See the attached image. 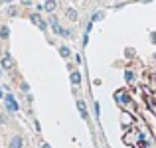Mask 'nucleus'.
Segmentation results:
<instances>
[{"instance_id": "nucleus-8", "label": "nucleus", "mask_w": 156, "mask_h": 148, "mask_svg": "<svg viewBox=\"0 0 156 148\" xmlns=\"http://www.w3.org/2000/svg\"><path fill=\"white\" fill-rule=\"evenodd\" d=\"M69 81H71V85H81V71H77V69H73L71 75H69Z\"/></svg>"}, {"instance_id": "nucleus-5", "label": "nucleus", "mask_w": 156, "mask_h": 148, "mask_svg": "<svg viewBox=\"0 0 156 148\" xmlns=\"http://www.w3.org/2000/svg\"><path fill=\"white\" fill-rule=\"evenodd\" d=\"M2 67L4 69H12L14 67V57L10 53H2Z\"/></svg>"}, {"instance_id": "nucleus-16", "label": "nucleus", "mask_w": 156, "mask_h": 148, "mask_svg": "<svg viewBox=\"0 0 156 148\" xmlns=\"http://www.w3.org/2000/svg\"><path fill=\"white\" fill-rule=\"evenodd\" d=\"M93 109H95V115H97V118H99V115H101V105L95 101V105H93Z\"/></svg>"}, {"instance_id": "nucleus-22", "label": "nucleus", "mask_w": 156, "mask_h": 148, "mask_svg": "<svg viewBox=\"0 0 156 148\" xmlns=\"http://www.w3.org/2000/svg\"><path fill=\"white\" fill-rule=\"evenodd\" d=\"M32 2V0H24V4H30Z\"/></svg>"}, {"instance_id": "nucleus-1", "label": "nucleus", "mask_w": 156, "mask_h": 148, "mask_svg": "<svg viewBox=\"0 0 156 148\" xmlns=\"http://www.w3.org/2000/svg\"><path fill=\"white\" fill-rule=\"evenodd\" d=\"M115 101H117V105L121 107L122 111H129L130 105H133V101H130V95L126 89H119L117 93H115Z\"/></svg>"}, {"instance_id": "nucleus-4", "label": "nucleus", "mask_w": 156, "mask_h": 148, "mask_svg": "<svg viewBox=\"0 0 156 148\" xmlns=\"http://www.w3.org/2000/svg\"><path fill=\"white\" fill-rule=\"evenodd\" d=\"M30 20H32V22H34L36 26L40 28V30H48V22H46V20H44L40 14H38V12H36V14H32V16H30Z\"/></svg>"}, {"instance_id": "nucleus-11", "label": "nucleus", "mask_w": 156, "mask_h": 148, "mask_svg": "<svg viewBox=\"0 0 156 148\" xmlns=\"http://www.w3.org/2000/svg\"><path fill=\"white\" fill-rule=\"evenodd\" d=\"M59 55L67 59V57H71V49H69L67 46H61V48H59Z\"/></svg>"}, {"instance_id": "nucleus-21", "label": "nucleus", "mask_w": 156, "mask_h": 148, "mask_svg": "<svg viewBox=\"0 0 156 148\" xmlns=\"http://www.w3.org/2000/svg\"><path fill=\"white\" fill-rule=\"evenodd\" d=\"M40 148H51V146L48 144V142H42V144H40Z\"/></svg>"}, {"instance_id": "nucleus-2", "label": "nucleus", "mask_w": 156, "mask_h": 148, "mask_svg": "<svg viewBox=\"0 0 156 148\" xmlns=\"http://www.w3.org/2000/svg\"><path fill=\"white\" fill-rule=\"evenodd\" d=\"M50 26H51V30L55 32L57 36H61V38H71V32H69V30H63V28L59 26V22H57L55 16H50Z\"/></svg>"}, {"instance_id": "nucleus-6", "label": "nucleus", "mask_w": 156, "mask_h": 148, "mask_svg": "<svg viewBox=\"0 0 156 148\" xmlns=\"http://www.w3.org/2000/svg\"><path fill=\"white\" fill-rule=\"evenodd\" d=\"M77 109H79V113H81V118H83V121H87L89 115H87V105H85L83 99H79V101H77Z\"/></svg>"}, {"instance_id": "nucleus-10", "label": "nucleus", "mask_w": 156, "mask_h": 148, "mask_svg": "<svg viewBox=\"0 0 156 148\" xmlns=\"http://www.w3.org/2000/svg\"><path fill=\"white\" fill-rule=\"evenodd\" d=\"M65 16H67V20L75 22V20H77V10H75V8H67V10H65Z\"/></svg>"}, {"instance_id": "nucleus-14", "label": "nucleus", "mask_w": 156, "mask_h": 148, "mask_svg": "<svg viewBox=\"0 0 156 148\" xmlns=\"http://www.w3.org/2000/svg\"><path fill=\"white\" fill-rule=\"evenodd\" d=\"M99 20H103V12H93V16H91V22L95 24V22H99Z\"/></svg>"}, {"instance_id": "nucleus-23", "label": "nucleus", "mask_w": 156, "mask_h": 148, "mask_svg": "<svg viewBox=\"0 0 156 148\" xmlns=\"http://www.w3.org/2000/svg\"><path fill=\"white\" fill-rule=\"evenodd\" d=\"M0 99H2V91H0Z\"/></svg>"}, {"instance_id": "nucleus-9", "label": "nucleus", "mask_w": 156, "mask_h": 148, "mask_svg": "<svg viewBox=\"0 0 156 148\" xmlns=\"http://www.w3.org/2000/svg\"><path fill=\"white\" fill-rule=\"evenodd\" d=\"M55 8H57L55 0H46V2H44V10H48L50 14H51V12H55Z\"/></svg>"}, {"instance_id": "nucleus-17", "label": "nucleus", "mask_w": 156, "mask_h": 148, "mask_svg": "<svg viewBox=\"0 0 156 148\" xmlns=\"http://www.w3.org/2000/svg\"><path fill=\"white\" fill-rule=\"evenodd\" d=\"M20 89H22L24 93H30V85L28 83H20Z\"/></svg>"}, {"instance_id": "nucleus-7", "label": "nucleus", "mask_w": 156, "mask_h": 148, "mask_svg": "<svg viewBox=\"0 0 156 148\" xmlns=\"http://www.w3.org/2000/svg\"><path fill=\"white\" fill-rule=\"evenodd\" d=\"M22 144H24L22 136H20V134H14V136L10 138V144H8V148H22Z\"/></svg>"}, {"instance_id": "nucleus-18", "label": "nucleus", "mask_w": 156, "mask_h": 148, "mask_svg": "<svg viewBox=\"0 0 156 148\" xmlns=\"http://www.w3.org/2000/svg\"><path fill=\"white\" fill-rule=\"evenodd\" d=\"M8 14H10V16H16V14H18V8H16V6L8 8Z\"/></svg>"}, {"instance_id": "nucleus-15", "label": "nucleus", "mask_w": 156, "mask_h": 148, "mask_svg": "<svg viewBox=\"0 0 156 148\" xmlns=\"http://www.w3.org/2000/svg\"><path fill=\"white\" fill-rule=\"evenodd\" d=\"M125 79H126V83H133V81H134V73L126 69V71H125Z\"/></svg>"}, {"instance_id": "nucleus-24", "label": "nucleus", "mask_w": 156, "mask_h": 148, "mask_svg": "<svg viewBox=\"0 0 156 148\" xmlns=\"http://www.w3.org/2000/svg\"><path fill=\"white\" fill-rule=\"evenodd\" d=\"M0 75H2V73H0Z\"/></svg>"}, {"instance_id": "nucleus-20", "label": "nucleus", "mask_w": 156, "mask_h": 148, "mask_svg": "<svg viewBox=\"0 0 156 148\" xmlns=\"http://www.w3.org/2000/svg\"><path fill=\"white\" fill-rule=\"evenodd\" d=\"M34 125H36V130H38V132H40V130H42V125H40L38 121H34Z\"/></svg>"}, {"instance_id": "nucleus-3", "label": "nucleus", "mask_w": 156, "mask_h": 148, "mask_svg": "<svg viewBox=\"0 0 156 148\" xmlns=\"http://www.w3.org/2000/svg\"><path fill=\"white\" fill-rule=\"evenodd\" d=\"M4 103H6V109L10 111V113H18L20 111V105H18V101L14 99V95H10L8 93L6 97H4Z\"/></svg>"}, {"instance_id": "nucleus-19", "label": "nucleus", "mask_w": 156, "mask_h": 148, "mask_svg": "<svg viewBox=\"0 0 156 148\" xmlns=\"http://www.w3.org/2000/svg\"><path fill=\"white\" fill-rule=\"evenodd\" d=\"M6 122H8V117L6 115H0V125H6Z\"/></svg>"}, {"instance_id": "nucleus-12", "label": "nucleus", "mask_w": 156, "mask_h": 148, "mask_svg": "<svg viewBox=\"0 0 156 148\" xmlns=\"http://www.w3.org/2000/svg\"><path fill=\"white\" fill-rule=\"evenodd\" d=\"M122 125H125V126H126V125H129V126L133 125V117H130V115H126V111L122 113Z\"/></svg>"}, {"instance_id": "nucleus-13", "label": "nucleus", "mask_w": 156, "mask_h": 148, "mask_svg": "<svg viewBox=\"0 0 156 148\" xmlns=\"http://www.w3.org/2000/svg\"><path fill=\"white\" fill-rule=\"evenodd\" d=\"M8 36H10L8 26H2V28H0V38H2V40H8Z\"/></svg>"}]
</instances>
